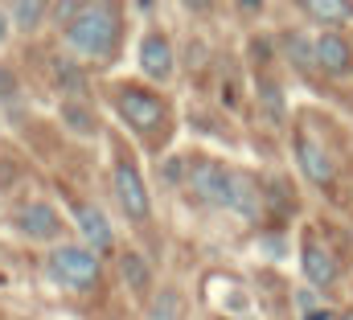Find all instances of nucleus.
I'll use <instances>...</instances> for the list:
<instances>
[{
    "label": "nucleus",
    "instance_id": "1",
    "mask_svg": "<svg viewBox=\"0 0 353 320\" xmlns=\"http://www.w3.org/2000/svg\"><path fill=\"white\" fill-rule=\"evenodd\" d=\"M50 17L62 29L66 50L83 62H111L123 46L119 0H58Z\"/></svg>",
    "mask_w": 353,
    "mask_h": 320
},
{
    "label": "nucleus",
    "instance_id": "2",
    "mask_svg": "<svg viewBox=\"0 0 353 320\" xmlns=\"http://www.w3.org/2000/svg\"><path fill=\"white\" fill-rule=\"evenodd\" d=\"M189 189L205 201V206H218V210H230L247 222H255L263 214V189L251 172H239V168H226L222 160L197 157L189 160Z\"/></svg>",
    "mask_w": 353,
    "mask_h": 320
},
{
    "label": "nucleus",
    "instance_id": "3",
    "mask_svg": "<svg viewBox=\"0 0 353 320\" xmlns=\"http://www.w3.org/2000/svg\"><path fill=\"white\" fill-rule=\"evenodd\" d=\"M115 107H119V119L136 132V136H144V140H161L165 132H169V99H161L157 90H148V86H119L115 90Z\"/></svg>",
    "mask_w": 353,
    "mask_h": 320
},
{
    "label": "nucleus",
    "instance_id": "4",
    "mask_svg": "<svg viewBox=\"0 0 353 320\" xmlns=\"http://www.w3.org/2000/svg\"><path fill=\"white\" fill-rule=\"evenodd\" d=\"M46 271H50V279H54L58 288H66V292H87V288L99 283V254H94L90 246L62 242V246L50 250Z\"/></svg>",
    "mask_w": 353,
    "mask_h": 320
},
{
    "label": "nucleus",
    "instance_id": "5",
    "mask_svg": "<svg viewBox=\"0 0 353 320\" xmlns=\"http://www.w3.org/2000/svg\"><path fill=\"white\" fill-rule=\"evenodd\" d=\"M111 189H115V201L123 210V218L132 222H148L152 214V197H148V185L136 168L132 152H115V168H111Z\"/></svg>",
    "mask_w": 353,
    "mask_h": 320
},
{
    "label": "nucleus",
    "instance_id": "6",
    "mask_svg": "<svg viewBox=\"0 0 353 320\" xmlns=\"http://www.w3.org/2000/svg\"><path fill=\"white\" fill-rule=\"evenodd\" d=\"M312 58L316 70L329 79H353V41L341 29H321L312 37Z\"/></svg>",
    "mask_w": 353,
    "mask_h": 320
},
{
    "label": "nucleus",
    "instance_id": "7",
    "mask_svg": "<svg viewBox=\"0 0 353 320\" xmlns=\"http://www.w3.org/2000/svg\"><path fill=\"white\" fill-rule=\"evenodd\" d=\"M140 70L152 82H173L176 54H173V41H169L165 29H148L144 33V41H140Z\"/></svg>",
    "mask_w": 353,
    "mask_h": 320
},
{
    "label": "nucleus",
    "instance_id": "8",
    "mask_svg": "<svg viewBox=\"0 0 353 320\" xmlns=\"http://www.w3.org/2000/svg\"><path fill=\"white\" fill-rule=\"evenodd\" d=\"M12 222H17V230H21L25 239H33V242H54L62 234V218H58V210H54L50 201H29V206H21Z\"/></svg>",
    "mask_w": 353,
    "mask_h": 320
},
{
    "label": "nucleus",
    "instance_id": "9",
    "mask_svg": "<svg viewBox=\"0 0 353 320\" xmlns=\"http://www.w3.org/2000/svg\"><path fill=\"white\" fill-rule=\"evenodd\" d=\"M296 164H300V172H304L312 185H333V177H337L333 157H329L325 144L312 140L308 132H296Z\"/></svg>",
    "mask_w": 353,
    "mask_h": 320
},
{
    "label": "nucleus",
    "instance_id": "10",
    "mask_svg": "<svg viewBox=\"0 0 353 320\" xmlns=\"http://www.w3.org/2000/svg\"><path fill=\"white\" fill-rule=\"evenodd\" d=\"M300 271H304V279H308L312 288H333V283H337V259H333L316 239H304Z\"/></svg>",
    "mask_w": 353,
    "mask_h": 320
},
{
    "label": "nucleus",
    "instance_id": "11",
    "mask_svg": "<svg viewBox=\"0 0 353 320\" xmlns=\"http://www.w3.org/2000/svg\"><path fill=\"white\" fill-rule=\"evenodd\" d=\"M74 222H79V230H83V239L94 254H103V250H111L115 246V230H111V222H107V214L99 210V206H74Z\"/></svg>",
    "mask_w": 353,
    "mask_h": 320
},
{
    "label": "nucleus",
    "instance_id": "12",
    "mask_svg": "<svg viewBox=\"0 0 353 320\" xmlns=\"http://www.w3.org/2000/svg\"><path fill=\"white\" fill-rule=\"evenodd\" d=\"M300 8L321 29H345V25H353V0H300Z\"/></svg>",
    "mask_w": 353,
    "mask_h": 320
},
{
    "label": "nucleus",
    "instance_id": "13",
    "mask_svg": "<svg viewBox=\"0 0 353 320\" xmlns=\"http://www.w3.org/2000/svg\"><path fill=\"white\" fill-rule=\"evenodd\" d=\"M50 12H54V0H8V21L21 33H37Z\"/></svg>",
    "mask_w": 353,
    "mask_h": 320
},
{
    "label": "nucleus",
    "instance_id": "14",
    "mask_svg": "<svg viewBox=\"0 0 353 320\" xmlns=\"http://www.w3.org/2000/svg\"><path fill=\"white\" fill-rule=\"evenodd\" d=\"M288 58H292L300 70H316V58H312V37H304V33H288Z\"/></svg>",
    "mask_w": 353,
    "mask_h": 320
},
{
    "label": "nucleus",
    "instance_id": "15",
    "mask_svg": "<svg viewBox=\"0 0 353 320\" xmlns=\"http://www.w3.org/2000/svg\"><path fill=\"white\" fill-rule=\"evenodd\" d=\"M119 271H123V279H128L136 292H148V263H144L140 254H123Z\"/></svg>",
    "mask_w": 353,
    "mask_h": 320
},
{
    "label": "nucleus",
    "instance_id": "16",
    "mask_svg": "<svg viewBox=\"0 0 353 320\" xmlns=\"http://www.w3.org/2000/svg\"><path fill=\"white\" fill-rule=\"evenodd\" d=\"M181 4H185L189 12H210V8H214V0H181Z\"/></svg>",
    "mask_w": 353,
    "mask_h": 320
},
{
    "label": "nucleus",
    "instance_id": "17",
    "mask_svg": "<svg viewBox=\"0 0 353 320\" xmlns=\"http://www.w3.org/2000/svg\"><path fill=\"white\" fill-rule=\"evenodd\" d=\"M8 29H12V21H8V8H0V41L8 37Z\"/></svg>",
    "mask_w": 353,
    "mask_h": 320
},
{
    "label": "nucleus",
    "instance_id": "18",
    "mask_svg": "<svg viewBox=\"0 0 353 320\" xmlns=\"http://www.w3.org/2000/svg\"><path fill=\"white\" fill-rule=\"evenodd\" d=\"M239 8H247V12H259V8H263V0H239Z\"/></svg>",
    "mask_w": 353,
    "mask_h": 320
}]
</instances>
